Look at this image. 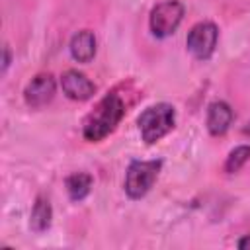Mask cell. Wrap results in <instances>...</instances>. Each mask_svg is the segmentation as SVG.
Listing matches in <instances>:
<instances>
[{"mask_svg":"<svg viewBox=\"0 0 250 250\" xmlns=\"http://www.w3.org/2000/svg\"><path fill=\"white\" fill-rule=\"evenodd\" d=\"M123 115H125V104L119 98V94L111 92L104 96L100 104L94 107V111L86 117L82 127V137L88 143H100L119 125Z\"/></svg>","mask_w":250,"mask_h":250,"instance_id":"obj_1","label":"cell"},{"mask_svg":"<svg viewBox=\"0 0 250 250\" xmlns=\"http://www.w3.org/2000/svg\"><path fill=\"white\" fill-rule=\"evenodd\" d=\"M174 123H176V109H174V105H170L166 102H160V104L146 107L137 117L141 139L146 145H154L164 135H168L174 129Z\"/></svg>","mask_w":250,"mask_h":250,"instance_id":"obj_2","label":"cell"},{"mask_svg":"<svg viewBox=\"0 0 250 250\" xmlns=\"http://www.w3.org/2000/svg\"><path fill=\"white\" fill-rule=\"evenodd\" d=\"M162 168V160H133L125 174V193L131 199L145 197L154 186Z\"/></svg>","mask_w":250,"mask_h":250,"instance_id":"obj_3","label":"cell"},{"mask_svg":"<svg viewBox=\"0 0 250 250\" xmlns=\"http://www.w3.org/2000/svg\"><path fill=\"white\" fill-rule=\"evenodd\" d=\"M184 14H186V8L180 0H166V2L156 4L148 16V25H150L152 35L160 39L172 35L182 23Z\"/></svg>","mask_w":250,"mask_h":250,"instance_id":"obj_4","label":"cell"},{"mask_svg":"<svg viewBox=\"0 0 250 250\" xmlns=\"http://www.w3.org/2000/svg\"><path fill=\"white\" fill-rule=\"evenodd\" d=\"M217 41H219V27L213 21H199L189 29L186 37V47L195 59L207 61L215 53Z\"/></svg>","mask_w":250,"mask_h":250,"instance_id":"obj_5","label":"cell"},{"mask_svg":"<svg viewBox=\"0 0 250 250\" xmlns=\"http://www.w3.org/2000/svg\"><path fill=\"white\" fill-rule=\"evenodd\" d=\"M57 90V82L53 78V74L49 72H41L35 78H31V82L25 86L23 90V100L31 109H39L43 105H47Z\"/></svg>","mask_w":250,"mask_h":250,"instance_id":"obj_6","label":"cell"},{"mask_svg":"<svg viewBox=\"0 0 250 250\" xmlns=\"http://www.w3.org/2000/svg\"><path fill=\"white\" fill-rule=\"evenodd\" d=\"M61 88L74 102H86L98 90L96 84L84 72H78L74 68H68V70L62 72V76H61Z\"/></svg>","mask_w":250,"mask_h":250,"instance_id":"obj_7","label":"cell"},{"mask_svg":"<svg viewBox=\"0 0 250 250\" xmlns=\"http://www.w3.org/2000/svg\"><path fill=\"white\" fill-rule=\"evenodd\" d=\"M232 119H234V111L227 102L217 100L207 105V121L205 123H207V131L213 137L225 135L229 131V127L232 125Z\"/></svg>","mask_w":250,"mask_h":250,"instance_id":"obj_8","label":"cell"},{"mask_svg":"<svg viewBox=\"0 0 250 250\" xmlns=\"http://www.w3.org/2000/svg\"><path fill=\"white\" fill-rule=\"evenodd\" d=\"M70 55L78 62H90L96 55V35L90 29H80L70 39Z\"/></svg>","mask_w":250,"mask_h":250,"instance_id":"obj_9","label":"cell"},{"mask_svg":"<svg viewBox=\"0 0 250 250\" xmlns=\"http://www.w3.org/2000/svg\"><path fill=\"white\" fill-rule=\"evenodd\" d=\"M51 219H53V209L47 197L37 195L31 215H29V227L33 232H45L51 227Z\"/></svg>","mask_w":250,"mask_h":250,"instance_id":"obj_10","label":"cell"},{"mask_svg":"<svg viewBox=\"0 0 250 250\" xmlns=\"http://www.w3.org/2000/svg\"><path fill=\"white\" fill-rule=\"evenodd\" d=\"M92 184H94V178L88 172H74V174L66 176V180H64L66 193L72 201H82L90 193Z\"/></svg>","mask_w":250,"mask_h":250,"instance_id":"obj_11","label":"cell"},{"mask_svg":"<svg viewBox=\"0 0 250 250\" xmlns=\"http://www.w3.org/2000/svg\"><path fill=\"white\" fill-rule=\"evenodd\" d=\"M248 160H250V145H238V146H234V148L229 152V156H227V160H225V172L234 174V172H238Z\"/></svg>","mask_w":250,"mask_h":250,"instance_id":"obj_12","label":"cell"},{"mask_svg":"<svg viewBox=\"0 0 250 250\" xmlns=\"http://www.w3.org/2000/svg\"><path fill=\"white\" fill-rule=\"evenodd\" d=\"M236 246H238L240 250H250V234H244V236L236 242Z\"/></svg>","mask_w":250,"mask_h":250,"instance_id":"obj_13","label":"cell"},{"mask_svg":"<svg viewBox=\"0 0 250 250\" xmlns=\"http://www.w3.org/2000/svg\"><path fill=\"white\" fill-rule=\"evenodd\" d=\"M10 59H12V55H10V47L6 45V47H4V59H2V68H4V70L8 68V64H10Z\"/></svg>","mask_w":250,"mask_h":250,"instance_id":"obj_14","label":"cell"}]
</instances>
